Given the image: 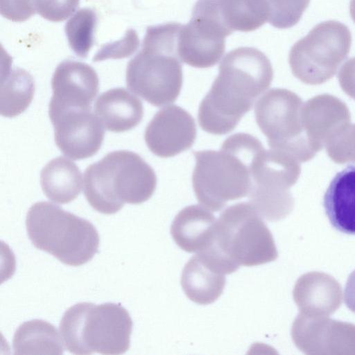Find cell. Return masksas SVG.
I'll use <instances>...</instances> for the list:
<instances>
[{
  "label": "cell",
  "instance_id": "cell-1",
  "mask_svg": "<svg viewBox=\"0 0 355 355\" xmlns=\"http://www.w3.org/2000/svg\"><path fill=\"white\" fill-rule=\"evenodd\" d=\"M218 71L200 103L198 119L204 131L223 135L234 130L257 98L270 86L273 69L260 50L239 47L225 55Z\"/></svg>",
  "mask_w": 355,
  "mask_h": 355
},
{
  "label": "cell",
  "instance_id": "cell-2",
  "mask_svg": "<svg viewBox=\"0 0 355 355\" xmlns=\"http://www.w3.org/2000/svg\"><path fill=\"white\" fill-rule=\"evenodd\" d=\"M264 148L256 137L239 132L228 137L220 150L193 152V189L198 201L212 211L248 196L254 162Z\"/></svg>",
  "mask_w": 355,
  "mask_h": 355
},
{
  "label": "cell",
  "instance_id": "cell-3",
  "mask_svg": "<svg viewBox=\"0 0 355 355\" xmlns=\"http://www.w3.org/2000/svg\"><path fill=\"white\" fill-rule=\"evenodd\" d=\"M182 24L170 22L149 26L141 51L128 62V88L156 107L175 102L182 89V61L178 40Z\"/></svg>",
  "mask_w": 355,
  "mask_h": 355
},
{
  "label": "cell",
  "instance_id": "cell-4",
  "mask_svg": "<svg viewBox=\"0 0 355 355\" xmlns=\"http://www.w3.org/2000/svg\"><path fill=\"white\" fill-rule=\"evenodd\" d=\"M156 185L153 168L140 155L126 150L109 153L87 166L84 173L86 200L104 214L118 212L125 203L146 202Z\"/></svg>",
  "mask_w": 355,
  "mask_h": 355
},
{
  "label": "cell",
  "instance_id": "cell-5",
  "mask_svg": "<svg viewBox=\"0 0 355 355\" xmlns=\"http://www.w3.org/2000/svg\"><path fill=\"white\" fill-rule=\"evenodd\" d=\"M205 252L224 268L227 275L241 266H255L275 261L278 253L272 235L250 202L225 209L216 220L214 239Z\"/></svg>",
  "mask_w": 355,
  "mask_h": 355
},
{
  "label": "cell",
  "instance_id": "cell-6",
  "mask_svg": "<svg viewBox=\"0 0 355 355\" xmlns=\"http://www.w3.org/2000/svg\"><path fill=\"white\" fill-rule=\"evenodd\" d=\"M132 324L129 313L120 304L80 302L65 311L60 332L71 354H121L130 348Z\"/></svg>",
  "mask_w": 355,
  "mask_h": 355
},
{
  "label": "cell",
  "instance_id": "cell-7",
  "mask_svg": "<svg viewBox=\"0 0 355 355\" xmlns=\"http://www.w3.org/2000/svg\"><path fill=\"white\" fill-rule=\"evenodd\" d=\"M26 230L33 245L64 264L79 266L97 253L100 238L89 220L49 202H38L28 211Z\"/></svg>",
  "mask_w": 355,
  "mask_h": 355
},
{
  "label": "cell",
  "instance_id": "cell-8",
  "mask_svg": "<svg viewBox=\"0 0 355 355\" xmlns=\"http://www.w3.org/2000/svg\"><path fill=\"white\" fill-rule=\"evenodd\" d=\"M352 34L344 24L329 20L315 25L291 47L288 60L293 74L302 80L332 75L347 58Z\"/></svg>",
  "mask_w": 355,
  "mask_h": 355
},
{
  "label": "cell",
  "instance_id": "cell-9",
  "mask_svg": "<svg viewBox=\"0 0 355 355\" xmlns=\"http://www.w3.org/2000/svg\"><path fill=\"white\" fill-rule=\"evenodd\" d=\"M292 171L279 150H262L256 157L252 170L250 203L263 218L276 221L288 211L283 187L291 179Z\"/></svg>",
  "mask_w": 355,
  "mask_h": 355
},
{
  "label": "cell",
  "instance_id": "cell-10",
  "mask_svg": "<svg viewBox=\"0 0 355 355\" xmlns=\"http://www.w3.org/2000/svg\"><path fill=\"white\" fill-rule=\"evenodd\" d=\"M55 141L67 157L80 160L94 155L104 139L103 125L91 107L49 111Z\"/></svg>",
  "mask_w": 355,
  "mask_h": 355
},
{
  "label": "cell",
  "instance_id": "cell-11",
  "mask_svg": "<svg viewBox=\"0 0 355 355\" xmlns=\"http://www.w3.org/2000/svg\"><path fill=\"white\" fill-rule=\"evenodd\" d=\"M196 134L193 117L182 107L173 105L155 114L146 128L144 139L154 155L167 158L189 149Z\"/></svg>",
  "mask_w": 355,
  "mask_h": 355
},
{
  "label": "cell",
  "instance_id": "cell-12",
  "mask_svg": "<svg viewBox=\"0 0 355 355\" xmlns=\"http://www.w3.org/2000/svg\"><path fill=\"white\" fill-rule=\"evenodd\" d=\"M98 85V75L90 65L71 60L60 62L51 79L53 95L49 111L91 107Z\"/></svg>",
  "mask_w": 355,
  "mask_h": 355
},
{
  "label": "cell",
  "instance_id": "cell-13",
  "mask_svg": "<svg viewBox=\"0 0 355 355\" xmlns=\"http://www.w3.org/2000/svg\"><path fill=\"white\" fill-rule=\"evenodd\" d=\"M225 32L214 21L191 15L182 25L178 35V52L182 62L196 68H208L217 64L225 49Z\"/></svg>",
  "mask_w": 355,
  "mask_h": 355
},
{
  "label": "cell",
  "instance_id": "cell-14",
  "mask_svg": "<svg viewBox=\"0 0 355 355\" xmlns=\"http://www.w3.org/2000/svg\"><path fill=\"white\" fill-rule=\"evenodd\" d=\"M225 275L210 257L200 252L192 257L184 266L181 286L192 302L207 305L214 302L223 293Z\"/></svg>",
  "mask_w": 355,
  "mask_h": 355
},
{
  "label": "cell",
  "instance_id": "cell-15",
  "mask_svg": "<svg viewBox=\"0 0 355 355\" xmlns=\"http://www.w3.org/2000/svg\"><path fill=\"white\" fill-rule=\"evenodd\" d=\"M323 207L331 225L355 235V164L347 165L331 180L323 197Z\"/></svg>",
  "mask_w": 355,
  "mask_h": 355
},
{
  "label": "cell",
  "instance_id": "cell-16",
  "mask_svg": "<svg viewBox=\"0 0 355 355\" xmlns=\"http://www.w3.org/2000/svg\"><path fill=\"white\" fill-rule=\"evenodd\" d=\"M216 220L209 209L198 205L182 209L175 217L171 234L175 243L187 252H201L211 244Z\"/></svg>",
  "mask_w": 355,
  "mask_h": 355
},
{
  "label": "cell",
  "instance_id": "cell-17",
  "mask_svg": "<svg viewBox=\"0 0 355 355\" xmlns=\"http://www.w3.org/2000/svg\"><path fill=\"white\" fill-rule=\"evenodd\" d=\"M94 111L103 127L113 132L135 128L144 116L141 100L123 87L110 89L101 94L96 101Z\"/></svg>",
  "mask_w": 355,
  "mask_h": 355
},
{
  "label": "cell",
  "instance_id": "cell-18",
  "mask_svg": "<svg viewBox=\"0 0 355 355\" xmlns=\"http://www.w3.org/2000/svg\"><path fill=\"white\" fill-rule=\"evenodd\" d=\"M222 26L234 31H253L268 21L266 0H203Z\"/></svg>",
  "mask_w": 355,
  "mask_h": 355
},
{
  "label": "cell",
  "instance_id": "cell-19",
  "mask_svg": "<svg viewBox=\"0 0 355 355\" xmlns=\"http://www.w3.org/2000/svg\"><path fill=\"white\" fill-rule=\"evenodd\" d=\"M40 184L51 201L66 204L75 200L82 187V173L70 159L58 157L49 162L40 173Z\"/></svg>",
  "mask_w": 355,
  "mask_h": 355
},
{
  "label": "cell",
  "instance_id": "cell-20",
  "mask_svg": "<svg viewBox=\"0 0 355 355\" xmlns=\"http://www.w3.org/2000/svg\"><path fill=\"white\" fill-rule=\"evenodd\" d=\"M63 340L57 329L42 320L21 324L15 331L12 346L15 354H62Z\"/></svg>",
  "mask_w": 355,
  "mask_h": 355
},
{
  "label": "cell",
  "instance_id": "cell-21",
  "mask_svg": "<svg viewBox=\"0 0 355 355\" xmlns=\"http://www.w3.org/2000/svg\"><path fill=\"white\" fill-rule=\"evenodd\" d=\"M34 93L31 75L23 69L8 67L1 78L0 114L10 118L20 114L31 104Z\"/></svg>",
  "mask_w": 355,
  "mask_h": 355
},
{
  "label": "cell",
  "instance_id": "cell-22",
  "mask_svg": "<svg viewBox=\"0 0 355 355\" xmlns=\"http://www.w3.org/2000/svg\"><path fill=\"white\" fill-rule=\"evenodd\" d=\"M96 24V12L89 8H83L78 10L65 25L69 44L80 58H86L94 45Z\"/></svg>",
  "mask_w": 355,
  "mask_h": 355
},
{
  "label": "cell",
  "instance_id": "cell-23",
  "mask_svg": "<svg viewBox=\"0 0 355 355\" xmlns=\"http://www.w3.org/2000/svg\"><path fill=\"white\" fill-rule=\"evenodd\" d=\"M311 0H266L268 21L277 28H288L300 20Z\"/></svg>",
  "mask_w": 355,
  "mask_h": 355
},
{
  "label": "cell",
  "instance_id": "cell-24",
  "mask_svg": "<svg viewBox=\"0 0 355 355\" xmlns=\"http://www.w3.org/2000/svg\"><path fill=\"white\" fill-rule=\"evenodd\" d=\"M139 44V40L137 33L130 29L127 31L123 39L103 45L93 58V61L129 57L137 51Z\"/></svg>",
  "mask_w": 355,
  "mask_h": 355
},
{
  "label": "cell",
  "instance_id": "cell-25",
  "mask_svg": "<svg viewBox=\"0 0 355 355\" xmlns=\"http://www.w3.org/2000/svg\"><path fill=\"white\" fill-rule=\"evenodd\" d=\"M80 0H35V9L44 19L53 22L64 21L78 6Z\"/></svg>",
  "mask_w": 355,
  "mask_h": 355
},
{
  "label": "cell",
  "instance_id": "cell-26",
  "mask_svg": "<svg viewBox=\"0 0 355 355\" xmlns=\"http://www.w3.org/2000/svg\"><path fill=\"white\" fill-rule=\"evenodd\" d=\"M35 12V0H0V13L10 21H24Z\"/></svg>",
  "mask_w": 355,
  "mask_h": 355
},
{
  "label": "cell",
  "instance_id": "cell-27",
  "mask_svg": "<svg viewBox=\"0 0 355 355\" xmlns=\"http://www.w3.org/2000/svg\"><path fill=\"white\" fill-rule=\"evenodd\" d=\"M344 300L346 306L355 313V270L349 275L345 288Z\"/></svg>",
  "mask_w": 355,
  "mask_h": 355
},
{
  "label": "cell",
  "instance_id": "cell-28",
  "mask_svg": "<svg viewBox=\"0 0 355 355\" xmlns=\"http://www.w3.org/2000/svg\"><path fill=\"white\" fill-rule=\"evenodd\" d=\"M349 13L352 19L355 23V0H350Z\"/></svg>",
  "mask_w": 355,
  "mask_h": 355
}]
</instances>
